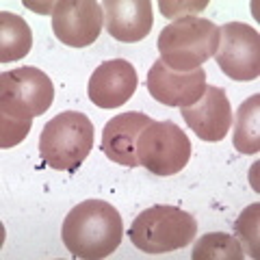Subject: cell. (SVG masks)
<instances>
[{
  "label": "cell",
  "instance_id": "3",
  "mask_svg": "<svg viewBox=\"0 0 260 260\" xmlns=\"http://www.w3.org/2000/svg\"><path fill=\"white\" fill-rule=\"evenodd\" d=\"M219 48V28L204 18H182L158 35L160 61L174 72H193L213 59Z\"/></svg>",
  "mask_w": 260,
  "mask_h": 260
},
{
  "label": "cell",
  "instance_id": "16",
  "mask_svg": "<svg viewBox=\"0 0 260 260\" xmlns=\"http://www.w3.org/2000/svg\"><path fill=\"white\" fill-rule=\"evenodd\" d=\"M241 243L223 232H208L204 234L193 247V260H243Z\"/></svg>",
  "mask_w": 260,
  "mask_h": 260
},
{
  "label": "cell",
  "instance_id": "12",
  "mask_svg": "<svg viewBox=\"0 0 260 260\" xmlns=\"http://www.w3.org/2000/svg\"><path fill=\"white\" fill-rule=\"evenodd\" d=\"M145 113L130 111L115 115L107 121L102 130V143L100 148L107 154V158L117 162L121 167H139V158H137V139L145 128L152 124Z\"/></svg>",
  "mask_w": 260,
  "mask_h": 260
},
{
  "label": "cell",
  "instance_id": "8",
  "mask_svg": "<svg viewBox=\"0 0 260 260\" xmlns=\"http://www.w3.org/2000/svg\"><path fill=\"white\" fill-rule=\"evenodd\" d=\"M102 5L95 0L52 3V32L70 48L91 46L102 30Z\"/></svg>",
  "mask_w": 260,
  "mask_h": 260
},
{
  "label": "cell",
  "instance_id": "9",
  "mask_svg": "<svg viewBox=\"0 0 260 260\" xmlns=\"http://www.w3.org/2000/svg\"><path fill=\"white\" fill-rule=\"evenodd\" d=\"M148 91L165 107L186 109L204 95L206 72L198 68L193 72H174L162 61H156L148 72Z\"/></svg>",
  "mask_w": 260,
  "mask_h": 260
},
{
  "label": "cell",
  "instance_id": "14",
  "mask_svg": "<svg viewBox=\"0 0 260 260\" xmlns=\"http://www.w3.org/2000/svg\"><path fill=\"white\" fill-rule=\"evenodd\" d=\"M32 32L26 20L15 13H0V61H20L30 52Z\"/></svg>",
  "mask_w": 260,
  "mask_h": 260
},
{
  "label": "cell",
  "instance_id": "18",
  "mask_svg": "<svg viewBox=\"0 0 260 260\" xmlns=\"http://www.w3.org/2000/svg\"><path fill=\"white\" fill-rule=\"evenodd\" d=\"M258 210H260L258 204H254V206H249V208L243 210V215H241V219H239V225H237L239 230H245V221H247V219H258ZM243 239H245V241H247V245L251 247L249 254L256 258V256H258V245H256V237L251 234V228H249L245 234H243Z\"/></svg>",
  "mask_w": 260,
  "mask_h": 260
},
{
  "label": "cell",
  "instance_id": "1",
  "mask_svg": "<svg viewBox=\"0 0 260 260\" xmlns=\"http://www.w3.org/2000/svg\"><path fill=\"white\" fill-rule=\"evenodd\" d=\"M61 237L74 258H107L119 247L124 221L119 210L102 200H85L68 213Z\"/></svg>",
  "mask_w": 260,
  "mask_h": 260
},
{
  "label": "cell",
  "instance_id": "7",
  "mask_svg": "<svg viewBox=\"0 0 260 260\" xmlns=\"http://www.w3.org/2000/svg\"><path fill=\"white\" fill-rule=\"evenodd\" d=\"M54 100V85L39 68H18L0 74V104L30 117L44 115Z\"/></svg>",
  "mask_w": 260,
  "mask_h": 260
},
{
  "label": "cell",
  "instance_id": "5",
  "mask_svg": "<svg viewBox=\"0 0 260 260\" xmlns=\"http://www.w3.org/2000/svg\"><path fill=\"white\" fill-rule=\"evenodd\" d=\"M137 158L154 176H174L191 158V141L174 121H152L137 139Z\"/></svg>",
  "mask_w": 260,
  "mask_h": 260
},
{
  "label": "cell",
  "instance_id": "6",
  "mask_svg": "<svg viewBox=\"0 0 260 260\" xmlns=\"http://www.w3.org/2000/svg\"><path fill=\"white\" fill-rule=\"evenodd\" d=\"M217 65L239 83L256 80L260 74V35L245 22H228L219 28Z\"/></svg>",
  "mask_w": 260,
  "mask_h": 260
},
{
  "label": "cell",
  "instance_id": "17",
  "mask_svg": "<svg viewBox=\"0 0 260 260\" xmlns=\"http://www.w3.org/2000/svg\"><path fill=\"white\" fill-rule=\"evenodd\" d=\"M208 3L206 0H202V3H182V5H174V3H165V0H160V13L165 15V18H176V15H180L182 11H202Z\"/></svg>",
  "mask_w": 260,
  "mask_h": 260
},
{
  "label": "cell",
  "instance_id": "15",
  "mask_svg": "<svg viewBox=\"0 0 260 260\" xmlns=\"http://www.w3.org/2000/svg\"><path fill=\"white\" fill-rule=\"evenodd\" d=\"M260 95H251L239 107L237 121H234V148L241 154H256L260 150Z\"/></svg>",
  "mask_w": 260,
  "mask_h": 260
},
{
  "label": "cell",
  "instance_id": "2",
  "mask_svg": "<svg viewBox=\"0 0 260 260\" xmlns=\"http://www.w3.org/2000/svg\"><path fill=\"white\" fill-rule=\"evenodd\" d=\"M128 234L133 245L143 254H169L186 247L195 239L198 221L178 206L156 204L135 217Z\"/></svg>",
  "mask_w": 260,
  "mask_h": 260
},
{
  "label": "cell",
  "instance_id": "10",
  "mask_svg": "<svg viewBox=\"0 0 260 260\" xmlns=\"http://www.w3.org/2000/svg\"><path fill=\"white\" fill-rule=\"evenodd\" d=\"M137 70L126 59L104 61L89 78V100L100 109H117L137 91Z\"/></svg>",
  "mask_w": 260,
  "mask_h": 260
},
{
  "label": "cell",
  "instance_id": "11",
  "mask_svg": "<svg viewBox=\"0 0 260 260\" xmlns=\"http://www.w3.org/2000/svg\"><path fill=\"white\" fill-rule=\"evenodd\" d=\"M182 117L202 141H221L232 126V107L225 89L206 85L204 95L193 107L182 109Z\"/></svg>",
  "mask_w": 260,
  "mask_h": 260
},
{
  "label": "cell",
  "instance_id": "4",
  "mask_svg": "<svg viewBox=\"0 0 260 260\" xmlns=\"http://www.w3.org/2000/svg\"><path fill=\"white\" fill-rule=\"evenodd\" d=\"M93 148V124L85 113L65 111L52 117L39 135V154L48 167L76 172Z\"/></svg>",
  "mask_w": 260,
  "mask_h": 260
},
{
  "label": "cell",
  "instance_id": "13",
  "mask_svg": "<svg viewBox=\"0 0 260 260\" xmlns=\"http://www.w3.org/2000/svg\"><path fill=\"white\" fill-rule=\"evenodd\" d=\"M107 32L117 42H141L152 30V3L150 0H104Z\"/></svg>",
  "mask_w": 260,
  "mask_h": 260
}]
</instances>
